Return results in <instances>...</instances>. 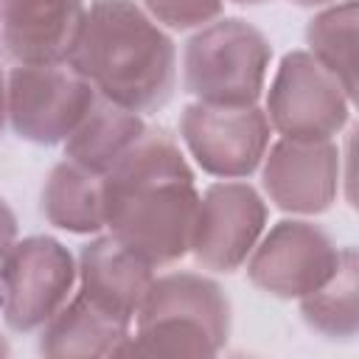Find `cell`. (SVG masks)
Returning a JSON list of instances; mask_svg holds the SVG:
<instances>
[{
    "instance_id": "cell-12",
    "label": "cell",
    "mask_w": 359,
    "mask_h": 359,
    "mask_svg": "<svg viewBox=\"0 0 359 359\" xmlns=\"http://www.w3.org/2000/svg\"><path fill=\"white\" fill-rule=\"evenodd\" d=\"M151 283V266L112 236L81 250V294L98 309L132 320Z\"/></svg>"
},
{
    "instance_id": "cell-23",
    "label": "cell",
    "mask_w": 359,
    "mask_h": 359,
    "mask_svg": "<svg viewBox=\"0 0 359 359\" xmlns=\"http://www.w3.org/2000/svg\"><path fill=\"white\" fill-rule=\"evenodd\" d=\"M0 353H6V345H3V342H0Z\"/></svg>"
},
{
    "instance_id": "cell-19",
    "label": "cell",
    "mask_w": 359,
    "mask_h": 359,
    "mask_svg": "<svg viewBox=\"0 0 359 359\" xmlns=\"http://www.w3.org/2000/svg\"><path fill=\"white\" fill-rule=\"evenodd\" d=\"M14 233H17L14 213H11L8 205L0 199V261H3V255L11 250V244H14Z\"/></svg>"
},
{
    "instance_id": "cell-11",
    "label": "cell",
    "mask_w": 359,
    "mask_h": 359,
    "mask_svg": "<svg viewBox=\"0 0 359 359\" xmlns=\"http://www.w3.org/2000/svg\"><path fill=\"white\" fill-rule=\"evenodd\" d=\"M339 151L331 140H280L264 165L269 199L292 213L325 210L337 194Z\"/></svg>"
},
{
    "instance_id": "cell-17",
    "label": "cell",
    "mask_w": 359,
    "mask_h": 359,
    "mask_svg": "<svg viewBox=\"0 0 359 359\" xmlns=\"http://www.w3.org/2000/svg\"><path fill=\"white\" fill-rule=\"evenodd\" d=\"M303 314L311 328L323 334H353L356 328V261L353 250H345L334 278L303 297Z\"/></svg>"
},
{
    "instance_id": "cell-3",
    "label": "cell",
    "mask_w": 359,
    "mask_h": 359,
    "mask_svg": "<svg viewBox=\"0 0 359 359\" xmlns=\"http://www.w3.org/2000/svg\"><path fill=\"white\" fill-rule=\"evenodd\" d=\"M272 48L244 20L208 22L185 48L182 81L199 104L252 107L264 90Z\"/></svg>"
},
{
    "instance_id": "cell-6",
    "label": "cell",
    "mask_w": 359,
    "mask_h": 359,
    "mask_svg": "<svg viewBox=\"0 0 359 359\" xmlns=\"http://www.w3.org/2000/svg\"><path fill=\"white\" fill-rule=\"evenodd\" d=\"M73 278V258L59 241L36 236L11 244L0 261L6 323L17 331L45 325L65 306Z\"/></svg>"
},
{
    "instance_id": "cell-14",
    "label": "cell",
    "mask_w": 359,
    "mask_h": 359,
    "mask_svg": "<svg viewBox=\"0 0 359 359\" xmlns=\"http://www.w3.org/2000/svg\"><path fill=\"white\" fill-rule=\"evenodd\" d=\"M45 325L42 351L48 353H115V339H126L129 320L115 317L79 294Z\"/></svg>"
},
{
    "instance_id": "cell-15",
    "label": "cell",
    "mask_w": 359,
    "mask_h": 359,
    "mask_svg": "<svg viewBox=\"0 0 359 359\" xmlns=\"http://www.w3.org/2000/svg\"><path fill=\"white\" fill-rule=\"evenodd\" d=\"M45 216L70 233H95L104 227V196L101 177L76 165L73 160L59 163L42 191Z\"/></svg>"
},
{
    "instance_id": "cell-20",
    "label": "cell",
    "mask_w": 359,
    "mask_h": 359,
    "mask_svg": "<svg viewBox=\"0 0 359 359\" xmlns=\"http://www.w3.org/2000/svg\"><path fill=\"white\" fill-rule=\"evenodd\" d=\"M6 81H3V73H0V129H3V123H6Z\"/></svg>"
},
{
    "instance_id": "cell-5",
    "label": "cell",
    "mask_w": 359,
    "mask_h": 359,
    "mask_svg": "<svg viewBox=\"0 0 359 359\" xmlns=\"http://www.w3.org/2000/svg\"><path fill=\"white\" fill-rule=\"evenodd\" d=\"M351 95L309 53H289L269 87L266 121L286 140H331L348 118Z\"/></svg>"
},
{
    "instance_id": "cell-2",
    "label": "cell",
    "mask_w": 359,
    "mask_h": 359,
    "mask_svg": "<svg viewBox=\"0 0 359 359\" xmlns=\"http://www.w3.org/2000/svg\"><path fill=\"white\" fill-rule=\"evenodd\" d=\"M67 65L107 101L137 115L160 109L177 76L171 39L132 0H95Z\"/></svg>"
},
{
    "instance_id": "cell-18",
    "label": "cell",
    "mask_w": 359,
    "mask_h": 359,
    "mask_svg": "<svg viewBox=\"0 0 359 359\" xmlns=\"http://www.w3.org/2000/svg\"><path fill=\"white\" fill-rule=\"evenodd\" d=\"M151 20L171 28H196L208 25L222 11V0H143Z\"/></svg>"
},
{
    "instance_id": "cell-22",
    "label": "cell",
    "mask_w": 359,
    "mask_h": 359,
    "mask_svg": "<svg viewBox=\"0 0 359 359\" xmlns=\"http://www.w3.org/2000/svg\"><path fill=\"white\" fill-rule=\"evenodd\" d=\"M233 3H241V6H252V3H264V0H233Z\"/></svg>"
},
{
    "instance_id": "cell-10",
    "label": "cell",
    "mask_w": 359,
    "mask_h": 359,
    "mask_svg": "<svg viewBox=\"0 0 359 359\" xmlns=\"http://www.w3.org/2000/svg\"><path fill=\"white\" fill-rule=\"evenodd\" d=\"M84 0H0V45L20 65H62L84 22Z\"/></svg>"
},
{
    "instance_id": "cell-16",
    "label": "cell",
    "mask_w": 359,
    "mask_h": 359,
    "mask_svg": "<svg viewBox=\"0 0 359 359\" xmlns=\"http://www.w3.org/2000/svg\"><path fill=\"white\" fill-rule=\"evenodd\" d=\"M353 42H356V6L353 0L323 11L309 25V45L314 59L337 76L353 98Z\"/></svg>"
},
{
    "instance_id": "cell-7",
    "label": "cell",
    "mask_w": 359,
    "mask_h": 359,
    "mask_svg": "<svg viewBox=\"0 0 359 359\" xmlns=\"http://www.w3.org/2000/svg\"><path fill=\"white\" fill-rule=\"evenodd\" d=\"M182 140L196 163L224 180L247 177L269 143V121L252 107L194 104L182 115Z\"/></svg>"
},
{
    "instance_id": "cell-8",
    "label": "cell",
    "mask_w": 359,
    "mask_h": 359,
    "mask_svg": "<svg viewBox=\"0 0 359 359\" xmlns=\"http://www.w3.org/2000/svg\"><path fill=\"white\" fill-rule=\"evenodd\" d=\"M342 252L309 222H280L250 261V280L275 297H309L325 286Z\"/></svg>"
},
{
    "instance_id": "cell-1",
    "label": "cell",
    "mask_w": 359,
    "mask_h": 359,
    "mask_svg": "<svg viewBox=\"0 0 359 359\" xmlns=\"http://www.w3.org/2000/svg\"><path fill=\"white\" fill-rule=\"evenodd\" d=\"M104 224L149 266L171 264L191 250L199 194L180 146L165 132L140 140L104 174Z\"/></svg>"
},
{
    "instance_id": "cell-4",
    "label": "cell",
    "mask_w": 359,
    "mask_h": 359,
    "mask_svg": "<svg viewBox=\"0 0 359 359\" xmlns=\"http://www.w3.org/2000/svg\"><path fill=\"white\" fill-rule=\"evenodd\" d=\"M95 104L93 84L67 62L20 65L8 76L6 112L20 137L34 143L67 140Z\"/></svg>"
},
{
    "instance_id": "cell-9",
    "label": "cell",
    "mask_w": 359,
    "mask_h": 359,
    "mask_svg": "<svg viewBox=\"0 0 359 359\" xmlns=\"http://www.w3.org/2000/svg\"><path fill=\"white\" fill-rule=\"evenodd\" d=\"M266 208L244 182H216L199 196L191 250L196 261L216 272H230L252 252L264 230Z\"/></svg>"
},
{
    "instance_id": "cell-13",
    "label": "cell",
    "mask_w": 359,
    "mask_h": 359,
    "mask_svg": "<svg viewBox=\"0 0 359 359\" xmlns=\"http://www.w3.org/2000/svg\"><path fill=\"white\" fill-rule=\"evenodd\" d=\"M146 132L137 112L118 107L112 101L93 104L76 132L65 140L67 160L104 177Z\"/></svg>"
},
{
    "instance_id": "cell-21",
    "label": "cell",
    "mask_w": 359,
    "mask_h": 359,
    "mask_svg": "<svg viewBox=\"0 0 359 359\" xmlns=\"http://www.w3.org/2000/svg\"><path fill=\"white\" fill-rule=\"evenodd\" d=\"M294 3H300V6H320V3H328V0H294Z\"/></svg>"
}]
</instances>
